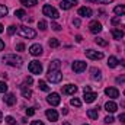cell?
I'll list each match as a JSON object with an SVG mask.
<instances>
[{"label": "cell", "instance_id": "obj_1", "mask_svg": "<svg viewBox=\"0 0 125 125\" xmlns=\"http://www.w3.org/2000/svg\"><path fill=\"white\" fill-rule=\"evenodd\" d=\"M3 61L12 67H21L22 65V58L16 54H6L3 55Z\"/></svg>", "mask_w": 125, "mask_h": 125}, {"label": "cell", "instance_id": "obj_2", "mask_svg": "<svg viewBox=\"0 0 125 125\" xmlns=\"http://www.w3.org/2000/svg\"><path fill=\"white\" fill-rule=\"evenodd\" d=\"M18 33L22 38H28V39H33L36 36V32L32 28H28V26H18Z\"/></svg>", "mask_w": 125, "mask_h": 125}, {"label": "cell", "instance_id": "obj_3", "mask_svg": "<svg viewBox=\"0 0 125 125\" xmlns=\"http://www.w3.org/2000/svg\"><path fill=\"white\" fill-rule=\"evenodd\" d=\"M42 13H44L45 16L51 18V19H57V18H60V13H58V10H57L55 7H52L51 4H45V6L42 7Z\"/></svg>", "mask_w": 125, "mask_h": 125}, {"label": "cell", "instance_id": "obj_4", "mask_svg": "<svg viewBox=\"0 0 125 125\" xmlns=\"http://www.w3.org/2000/svg\"><path fill=\"white\" fill-rule=\"evenodd\" d=\"M47 79H48L51 83H60L61 79H62V74H61L60 70H48Z\"/></svg>", "mask_w": 125, "mask_h": 125}, {"label": "cell", "instance_id": "obj_5", "mask_svg": "<svg viewBox=\"0 0 125 125\" xmlns=\"http://www.w3.org/2000/svg\"><path fill=\"white\" fill-rule=\"evenodd\" d=\"M28 68H29V71H31L32 74H41L42 73V64L39 61H35V60L29 62Z\"/></svg>", "mask_w": 125, "mask_h": 125}, {"label": "cell", "instance_id": "obj_6", "mask_svg": "<svg viewBox=\"0 0 125 125\" xmlns=\"http://www.w3.org/2000/svg\"><path fill=\"white\" fill-rule=\"evenodd\" d=\"M84 54H86V57H87V58H90V60H100V58H103V52H102V51L86 50V51H84Z\"/></svg>", "mask_w": 125, "mask_h": 125}, {"label": "cell", "instance_id": "obj_7", "mask_svg": "<svg viewBox=\"0 0 125 125\" xmlns=\"http://www.w3.org/2000/svg\"><path fill=\"white\" fill-rule=\"evenodd\" d=\"M47 102H48L51 106H57V105H60L61 97H60L58 93H50L48 96H47Z\"/></svg>", "mask_w": 125, "mask_h": 125}, {"label": "cell", "instance_id": "obj_8", "mask_svg": "<svg viewBox=\"0 0 125 125\" xmlns=\"http://www.w3.org/2000/svg\"><path fill=\"white\" fill-rule=\"evenodd\" d=\"M86 67H87V64L84 61H74L73 62V65H71V68H73V71L74 73H83L84 70H86Z\"/></svg>", "mask_w": 125, "mask_h": 125}, {"label": "cell", "instance_id": "obj_9", "mask_svg": "<svg viewBox=\"0 0 125 125\" xmlns=\"http://www.w3.org/2000/svg\"><path fill=\"white\" fill-rule=\"evenodd\" d=\"M89 31L92 32V33H99V32L102 31V23L97 22V21H92L89 23Z\"/></svg>", "mask_w": 125, "mask_h": 125}, {"label": "cell", "instance_id": "obj_10", "mask_svg": "<svg viewBox=\"0 0 125 125\" xmlns=\"http://www.w3.org/2000/svg\"><path fill=\"white\" fill-rule=\"evenodd\" d=\"M76 4H77V0H62L61 3H60V7H61L62 10H68L73 6H76Z\"/></svg>", "mask_w": 125, "mask_h": 125}, {"label": "cell", "instance_id": "obj_11", "mask_svg": "<svg viewBox=\"0 0 125 125\" xmlns=\"http://www.w3.org/2000/svg\"><path fill=\"white\" fill-rule=\"evenodd\" d=\"M29 52H31V55H33V57H38V55L42 54V47L39 44H33V45H31V48H29Z\"/></svg>", "mask_w": 125, "mask_h": 125}, {"label": "cell", "instance_id": "obj_12", "mask_svg": "<svg viewBox=\"0 0 125 125\" xmlns=\"http://www.w3.org/2000/svg\"><path fill=\"white\" fill-rule=\"evenodd\" d=\"M105 94L109 96V97H112V99H116L119 96V92H118L116 87H106L105 89Z\"/></svg>", "mask_w": 125, "mask_h": 125}, {"label": "cell", "instance_id": "obj_13", "mask_svg": "<svg viewBox=\"0 0 125 125\" xmlns=\"http://www.w3.org/2000/svg\"><path fill=\"white\" fill-rule=\"evenodd\" d=\"M45 115H47V118H48L51 122L58 121V114H57V111H55V109H48V111L45 112Z\"/></svg>", "mask_w": 125, "mask_h": 125}, {"label": "cell", "instance_id": "obj_14", "mask_svg": "<svg viewBox=\"0 0 125 125\" xmlns=\"http://www.w3.org/2000/svg\"><path fill=\"white\" fill-rule=\"evenodd\" d=\"M105 109H106L109 114H114V112H116L118 106H116V103H115L114 100H108V102L105 103Z\"/></svg>", "mask_w": 125, "mask_h": 125}, {"label": "cell", "instance_id": "obj_15", "mask_svg": "<svg viewBox=\"0 0 125 125\" xmlns=\"http://www.w3.org/2000/svg\"><path fill=\"white\" fill-rule=\"evenodd\" d=\"M77 92V87L74 84H65L62 86V93L64 94H74Z\"/></svg>", "mask_w": 125, "mask_h": 125}, {"label": "cell", "instance_id": "obj_16", "mask_svg": "<svg viewBox=\"0 0 125 125\" xmlns=\"http://www.w3.org/2000/svg\"><path fill=\"white\" fill-rule=\"evenodd\" d=\"M96 97H97V93H94V92H86L84 96H83V99H84L86 103H92V102H94Z\"/></svg>", "mask_w": 125, "mask_h": 125}, {"label": "cell", "instance_id": "obj_17", "mask_svg": "<svg viewBox=\"0 0 125 125\" xmlns=\"http://www.w3.org/2000/svg\"><path fill=\"white\" fill-rule=\"evenodd\" d=\"M4 102H6V105L13 106V105L16 103V97H15V94L13 93H6L4 94Z\"/></svg>", "mask_w": 125, "mask_h": 125}, {"label": "cell", "instance_id": "obj_18", "mask_svg": "<svg viewBox=\"0 0 125 125\" xmlns=\"http://www.w3.org/2000/svg\"><path fill=\"white\" fill-rule=\"evenodd\" d=\"M92 13H93V12H92L90 7H86V6H84V7H80V9H79V15H80V16L89 18V16H92Z\"/></svg>", "mask_w": 125, "mask_h": 125}, {"label": "cell", "instance_id": "obj_19", "mask_svg": "<svg viewBox=\"0 0 125 125\" xmlns=\"http://www.w3.org/2000/svg\"><path fill=\"white\" fill-rule=\"evenodd\" d=\"M99 106L97 108H93V109H89L87 111V116L90 118V119H97V116H99Z\"/></svg>", "mask_w": 125, "mask_h": 125}, {"label": "cell", "instance_id": "obj_20", "mask_svg": "<svg viewBox=\"0 0 125 125\" xmlns=\"http://www.w3.org/2000/svg\"><path fill=\"white\" fill-rule=\"evenodd\" d=\"M112 36L115 38V39H121V38H124V31L122 29H118V28H112Z\"/></svg>", "mask_w": 125, "mask_h": 125}, {"label": "cell", "instance_id": "obj_21", "mask_svg": "<svg viewBox=\"0 0 125 125\" xmlns=\"http://www.w3.org/2000/svg\"><path fill=\"white\" fill-rule=\"evenodd\" d=\"M114 12H115V15H118V16H122V15H125V4H119V6H115Z\"/></svg>", "mask_w": 125, "mask_h": 125}, {"label": "cell", "instance_id": "obj_22", "mask_svg": "<svg viewBox=\"0 0 125 125\" xmlns=\"http://www.w3.org/2000/svg\"><path fill=\"white\" fill-rule=\"evenodd\" d=\"M90 73H92V79H93V80H100L102 73H100V70H99V68H92V70H90Z\"/></svg>", "mask_w": 125, "mask_h": 125}, {"label": "cell", "instance_id": "obj_23", "mask_svg": "<svg viewBox=\"0 0 125 125\" xmlns=\"http://www.w3.org/2000/svg\"><path fill=\"white\" fill-rule=\"evenodd\" d=\"M60 67H61L60 60H54V61L50 62V70H60Z\"/></svg>", "mask_w": 125, "mask_h": 125}, {"label": "cell", "instance_id": "obj_24", "mask_svg": "<svg viewBox=\"0 0 125 125\" xmlns=\"http://www.w3.org/2000/svg\"><path fill=\"white\" fill-rule=\"evenodd\" d=\"M118 60H116V57H114V55H112V57H109V60H108V65H109V67H111V68H115V67H116V65H118Z\"/></svg>", "mask_w": 125, "mask_h": 125}, {"label": "cell", "instance_id": "obj_25", "mask_svg": "<svg viewBox=\"0 0 125 125\" xmlns=\"http://www.w3.org/2000/svg\"><path fill=\"white\" fill-rule=\"evenodd\" d=\"M38 86H39V89H41L42 92H50V86H48L44 80H39V82H38Z\"/></svg>", "mask_w": 125, "mask_h": 125}, {"label": "cell", "instance_id": "obj_26", "mask_svg": "<svg viewBox=\"0 0 125 125\" xmlns=\"http://www.w3.org/2000/svg\"><path fill=\"white\" fill-rule=\"evenodd\" d=\"M21 90H22L23 97H28V99H29V97L32 96V92L29 90V89H26V87H25V84H22V86H21Z\"/></svg>", "mask_w": 125, "mask_h": 125}, {"label": "cell", "instance_id": "obj_27", "mask_svg": "<svg viewBox=\"0 0 125 125\" xmlns=\"http://www.w3.org/2000/svg\"><path fill=\"white\" fill-rule=\"evenodd\" d=\"M48 45H50L51 48H57V47H60V41H58L57 38H51V39L48 41Z\"/></svg>", "mask_w": 125, "mask_h": 125}, {"label": "cell", "instance_id": "obj_28", "mask_svg": "<svg viewBox=\"0 0 125 125\" xmlns=\"http://www.w3.org/2000/svg\"><path fill=\"white\" fill-rule=\"evenodd\" d=\"M21 3L26 7H33L36 4V0H21Z\"/></svg>", "mask_w": 125, "mask_h": 125}, {"label": "cell", "instance_id": "obj_29", "mask_svg": "<svg viewBox=\"0 0 125 125\" xmlns=\"http://www.w3.org/2000/svg\"><path fill=\"white\" fill-rule=\"evenodd\" d=\"M15 16H16V18H19V19H23V18L26 16V13H25V10L18 9V10H15Z\"/></svg>", "mask_w": 125, "mask_h": 125}, {"label": "cell", "instance_id": "obj_30", "mask_svg": "<svg viewBox=\"0 0 125 125\" xmlns=\"http://www.w3.org/2000/svg\"><path fill=\"white\" fill-rule=\"evenodd\" d=\"M94 42H96L97 45H100V47H106V45H108V41H105L103 38H97V36L94 38Z\"/></svg>", "mask_w": 125, "mask_h": 125}, {"label": "cell", "instance_id": "obj_31", "mask_svg": "<svg viewBox=\"0 0 125 125\" xmlns=\"http://www.w3.org/2000/svg\"><path fill=\"white\" fill-rule=\"evenodd\" d=\"M7 15V7L4 4H0V18H4Z\"/></svg>", "mask_w": 125, "mask_h": 125}, {"label": "cell", "instance_id": "obj_32", "mask_svg": "<svg viewBox=\"0 0 125 125\" xmlns=\"http://www.w3.org/2000/svg\"><path fill=\"white\" fill-rule=\"evenodd\" d=\"M70 103H71L73 106H76V108H80V106H82V102H80V100H79L77 97H74V99H71V100H70Z\"/></svg>", "mask_w": 125, "mask_h": 125}, {"label": "cell", "instance_id": "obj_33", "mask_svg": "<svg viewBox=\"0 0 125 125\" xmlns=\"http://www.w3.org/2000/svg\"><path fill=\"white\" fill-rule=\"evenodd\" d=\"M7 92V84L6 82H0V93H6Z\"/></svg>", "mask_w": 125, "mask_h": 125}, {"label": "cell", "instance_id": "obj_34", "mask_svg": "<svg viewBox=\"0 0 125 125\" xmlns=\"http://www.w3.org/2000/svg\"><path fill=\"white\" fill-rule=\"evenodd\" d=\"M4 121H6L9 125H16V121H15V118H13V116H6V118H4Z\"/></svg>", "mask_w": 125, "mask_h": 125}, {"label": "cell", "instance_id": "obj_35", "mask_svg": "<svg viewBox=\"0 0 125 125\" xmlns=\"http://www.w3.org/2000/svg\"><path fill=\"white\" fill-rule=\"evenodd\" d=\"M38 28H39L41 31H45V29H47V22H45V21H39V22H38Z\"/></svg>", "mask_w": 125, "mask_h": 125}, {"label": "cell", "instance_id": "obj_36", "mask_svg": "<svg viewBox=\"0 0 125 125\" xmlns=\"http://www.w3.org/2000/svg\"><path fill=\"white\" fill-rule=\"evenodd\" d=\"M105 122H106V124H114V122H115V119H114V116L108 115V116L105 118Z\"/></svg>", "mask_w": 125, "mask_h": 125}, {"label": "cell", "instance_id": "obj_37", "mask_svg": "<svg viewBox=\"0 0 125 125\" xmlns=\"http://www.w3.org/2000/svg\"><path fill=\"white\" fill-rule=\"evenodd\" d=\"M7 32H9V35H13V33L16 32V26H15V25H10V26L7 28Z\"/></svg>", "mask_w": 125, "mask_h": 125}, {"label": "cell", "instance_id": "obj_38", "mask_svg": "<svg viewBox=\"0 0 125 125\" xmlns=\"http://www.w3.org/2000/svg\"><path fill=\"white\" fill-rule=\"evenodd\" d=\"M51 28H52L54 31H61V26H60L58 23H55V22H52V23H51Z\"/></svg>", "mask_w": 125, "mask_h": 125}, {"label": "cell", "instance_id": "obj_39", "mask_svg": "<svg viewBox=\"0 0 125 125\" xmlns=\"http://www.w3.org/2000/svg\"><path fill=\"white\" fill-rule=\"evenodd\" d=\"M111 22H112V25H118V23H121V18H119V16H116V18H114Z\"/></svg>", "mask_w": 125, "mask_h": 125}, {"label": "cell", "instance_id": "obj_40", "mask_svg": "<svg viewBox=\"0 0 125 125\" xmlns=\"http://www.w3.org/2000/svg\"><path fill=\"white\" fill-rule=\"evenodd\" d=\"M33 114H35V109H33V108H28V109H26V115H28V116H32Z\"/></svg>", "mask_w": 125, "mask_h": 125}, {"label": "cell", "instance_id": "obj_41", "mask_svg": "<svg viewBox=\"0 0 125 125\" xmlns=\"http://www.w3.org/2000/svg\"><path fill=\"white\" fill-rule=\"evenodd\" d=\"M16 50H18V51H23V50H25V45H23V44H18V45H16Z\"/></svg>", "mask_w": 125, "mask_h": 125}, {"label": "cell", "instance_id": "obj_42", "mask_svg": "<svg viewBox=\"0 0 125 125\" xmlns=\"http://www.w3.org/2000/svg\"><path fill=\"white\" fill-rule=\"evenodd\" d=\"M31 125H44V122L42 121H32Z\"/></svg>", "mask_w": 125, "mask_h": 125}, {"label": "cell", "instance_id": "obj_43", "mask_svg": "<svg viewBox=\"0 0 125 125\" xmlns=\"http://www.w3.org/2000/svg\"><path fill=\"white\" fill-rule=\"evenodd\" d=\"M32 82H33L32 77H26V79H25V83H26V84H32Z\"/></svg>", "mask_w": 125, "mask_h": 125}, {"label": "cell", "instance_id": "obj_44", "mask_svg": "<svg viewBox=\"0 0 125 125\" xmlns=\"http://www.w3.org/2000/svg\"><path fill=\"white\" fill-rule=\"evenodd\" d=\"M73 23H74V26H80V19H74Z\"/></svg>", "mask_w": 125, "mask_h": 125}, {"label": "cell", "instance_id": "obj_45", "mask_svg": "<svg viewBox=\"0 0 125 125\" xmlns=\"http://www.w3.org/2000/svg\"><path fill=\"white\" fill-rule=\"evenodd\" d=\"M97 3H105V4H108V3H112V0H97Z\"/></svg>", "mask_w": 125, "mask_h": 125}, {"label": "cell", "instance_id": "obj_46", "mask_svg": "<svg viewBox=\"0 0 125 125\" xmlns=\"http://www.w3.org/2000/svg\"><path fill=\"white\" fill-rule=\"evenodd\" d=\"M118 119H119V121H121V122H125V114H121V115H119V118H118Z\"/></svg>", "mask_w": 125, "mask_h": 125}, {"label": "cell", "instance_id": "obj_47", "mask_svg": "<svg viewBox=\"0 0 125 125\" xmlns=\"http://www.w3.org/2000/svg\"><path fill=\"white\" fill-rule=\"evenodd\" d=\"M83 92H84V93H86V92H92V90H90V86H84Z\"/></svg>", "mask_w": 125, "mask_h": 125}, {"label": "cell", "instance_id": "obj_48", "mask_svg": "<svg viewBox=\"0 0 125 125\" xmlns=\"http://www.w3.org/2000/svg\"><path fill=\"white\" fill-rule=\"evenodd\" d=\"M3 50H4V42L0 39V51H3Z\"/></svg>", "mask_w": 125, "mask_h": 125}, {"label": "cell", "instance_id": "obj_49", "mask_svg": "<svg viewBox=\"0 0 125 125\" xmlns=\"http://www.w3.org/2000/svg\"><path fill=\"white\" fill-rule=\"evenodd\" d=\"M125 79L124 77H122V76H121V77H118V79H116V82H118V83H122V82H124Z\"/></svg>", "mask_w": 125, "mask_h": 125}, {"label": "cell", "instance_id": "obj_50", "mask_svg": "<svg viewBox=\"0 0 125 125\" xmlns=\"http://www.w3.org/2000/svg\"><path fill=\"white\" fill-rule=\"evenodd\" d=\"M82 39H83V38H82L80 35H77V36H76V41H77V42H82Z\"/></svg>", "mask_w": 125, "mask_h": 125}, {"label": "cell", "instance_id": "obj_51", "mask_svg": "<svg viewBox=\"0 0 125 125\" xmlns=\"http://www.w3.org/2000/svg\"><path fill=\"white\" fill-rule=\"evenodd\" d=\"M3 121V115H1V111H0V122Z\"/></svg>", "mask_w": 125, "mask_h": 125}, {"label": "cell", "instance_id": "obj_52", "mask_svg": "<svg viewBox=\"0 0 125 125\" xmlns=\"http://www.w3.org/2000/svg\"><path fill=\"white\" fill-rule=\"evenodd\" d=\"M1 32H3V25L0 23V33H1Z\"/></svg>", "mask_w": 125, "mask_h": 125}, {"label": "cell", "instance_id": "obj_53", "mask_svg": "<svg viewBox=\"0 0 125 125\" xmlns=\"http://www.w3.org/2000/svg\"><path fill=\"white\" fill-rule=\"evenodd\" d=\"M86 1H92V3H97V0H86Z\"/></svg>", "mask_w": 125, "mask_h": 125}, {"label": "cell", "instance_id": "obj_54", "mask_svg": "<svg viewBox=\"0 0 125 125\" xmlns=\"http://www.w3.org/2000/svg\"><path fill=\"white\" fill-rule=\"evenodd\" d=\"M119 62H121V64H122V65H124V67H125V60H121V61H119Z\"/></svg>", "mask_w": 125, "mask_h": 125}, {"label": "cell", "instance_id": "obj_55", "mask_svg": "<svg viewBox=\"0 0 125 125\" xmlns=\"http://www.w3.org/2000/svg\"><path fill=\"white\" fill-rule=\"evenodd\" d=\"M62 125H70V124H68V122H64V124H62Z\"/></svg>", "mask_w": 125, "mask_h": 125}, {"label": "cell", "instance_id": "obj_56", "mask_svg": "<svg viewBox=\"0 0 125 125\" xmlns=\"http://www.w3.org/2000/svg\"><path fill=\"white\" fill-rule=\"evenodd\" d=\"M84 125H87V124H84Z\"/></svg>", "mask_w": 125, "mask_h": 125}, {"label": "cell", "instance_id": "obj_57", "mask_svg": "<svg viewBox=\"0 0 125 125\" xmlns=\"http://www.w3.org/2000/svg\"><path fill=\"white\" fill-rule=\"evenodd\" d=\"M124 94H125V92H124Z\"/></svg>", "mask_w": 125, "mask_h": 125}]
</instances>
